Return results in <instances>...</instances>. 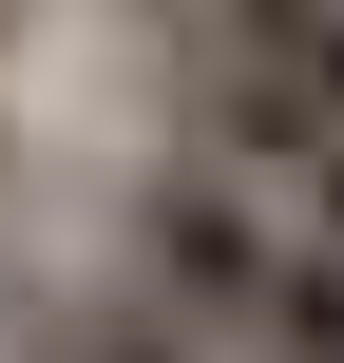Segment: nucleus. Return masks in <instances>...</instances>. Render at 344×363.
I'll return each instance as SVG.
<instances>
[{"label":"nucleus","instance_id":"1","mask_svg":"<svg viewBox=\"0 0 344 363\" xmlns=\"http://www.w3.org/2000/svg\"><path fill=\"white\" fill-rule=\"evenodd\" d=\"M287 268H306V230H287L268 191H230V172H192V153L134 172V306H153V325H249V345H268Z\"/></svg>","mask_w":344,"mask_h":363},{"label":"nucleus","instance_id":"2","mask_svg":"<svg viewBox=\"0 0 344 363\" xmlns=\"http://www.w3.org/2000/svg\"><path fill=\"white\" fill-rule=\"evenodd\" d=\"M268 57L306 77V115L344 134V0H268Z\"/></svg>","mask_w":344,"mask_h":363},{"label":"nucleus","instance_id":"3","mask_svg":"<svg viewBox=\"0 0 344 363\" xmlns=\"http://www.w3.org/2000/svg\"><path fill=\"white\" fill-rule=\"evenodd\" d=\"M57 363H192V325H153V306H96V325H77Z\"/></svg>","mask_w":344,"mask_h":363},{"label":"nucleus","instance_id":"4","mask_svg":"<svg viewBox=\"0 0 344 363\" xmlns=\"http://www.w3.org/2000/svg\"><path fill=\"white\" fill-rule=\"evenodd\" d=\"M287 230H306V249H326V268H344V134H326V172L287 191Z\"/></svg>","mask_w":344,"mask_h":363}]
</instances>
